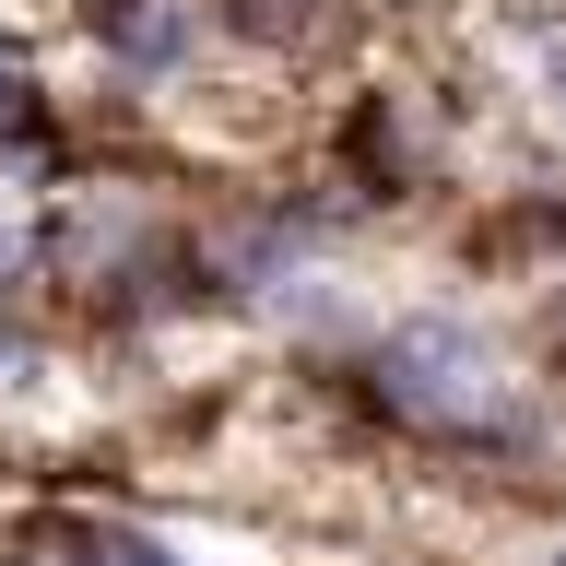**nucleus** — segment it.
<instances>
[{"label":"nucleus","mask_w":566,"mask_h":566,"mask_svg":"<svg viewBox=\"0 0 566 566\" xmlns=\"http://www.w3.org/2000/svg\"><path fill=\"white\" fill-rule=\"evenodd\" d=\"M366 389H378L389 424L449 437V449H495V460L543 449V401H531V389L484 354V331H472V318H449V307L389 318L378 343H366Z\"/></svg>","instance_id":"nucleus-1"},{"label":"nucleus","mask_w":566,"mask_h":566,"mask_svg":"<svg viewBox=\"0 0 566 566\" xmlns=\"http://www.w3.org/2000/svg\"><path fill=\"white\" fill-rule=\"evenodd\" d=\"M83 35H95L130 83H177V71H201L212 24H201V0H83Z\"/></svg>","instance_id":"nucleus-2"},{"label":"nucleus","mask_w":566,"mask_h":566,"mask_svg":"<svg viewBox=\"0 0 566 566\" xmlns=\"http://www.w3.org/2000/svg\"><path fill=\"white\" fill-rule=\"evenodd\" d=\"M71 543H83L95 566H189L166 531H142V520H71Z\"/></svg>","instance_id":"nucleus-3"},{"label":"nucleus","mask_w":566,"mask_h":566,"mask_svg":"<svg viewBox=\"0 0 566 566\" xmlns=\"http://www.w3.org/2000/svg\"><path fill=\"white\" fill-rule=\"evenodd\" d=\"M224 24L260 35V48H307V35L331 24V0H224Z\"/></svg>","instance_id":"nucleus-4"},{"label":"nucleus","mask_w":566,"mask_h":566,"mask_svg":"<svg viewBox=\"0 0 566 566\" xmlns=\"http://www.w3.org/2000/svg\"><path fill=\"white\" fill-rule=\"evenodd\" d=\"M0 566H95V555H83V543H71V520H60V531H35V543H12Z\"/></svg>","instance_id":"nucleus-5"},{"label":"nucleus","mask_w":566,"mask_h":566,"mask_svg":"<svg viewBox=\"0 0 566 566\" xmlns=\"http://www.w3.org/2000/svg\"><path fill=\"white\" fill-rule=\"evenodd\" d=\"M543 95H555V118H566V24H543Z\"/></svg>","instance_id":"nucleus-6"},{"label":"nucleus","mask_w":566,"mask_h":566,"mask_svg":"<svg viewBox=\"0 0 566 566\" xmlns=\"http://www.w3.org/2000/svg\"><path fill=\"white\" fill-rule=\"evenodd\" d=\"M543 566H566V543H555V555H543Z\"/></svg>","instance_id":"nucleus-7"}]
</instances>
